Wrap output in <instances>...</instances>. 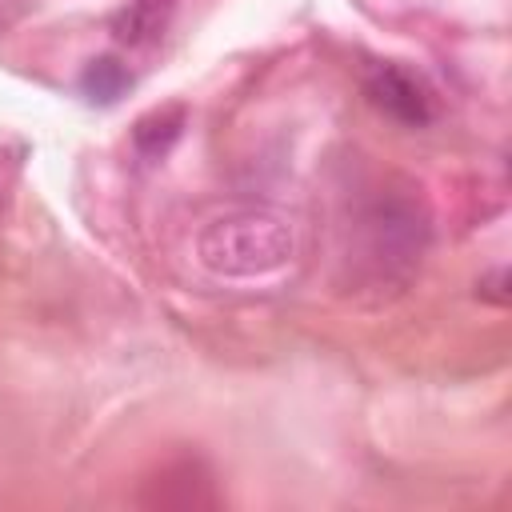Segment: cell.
<instances>
[{"label":"cell","mask_w":512,"mask_h":512,"mask_svg":"<svg viewBox=\"0 0 512 512\" xmlns=\"http://www.w3.org/2000/svg\"><path fill=\"white\" fill-rule=\"evenodd\" d=\"M292 256H296V232L280 212L268 208L220 212L196 232V260L224 280L272 276Z\"/></svg>","instance_id":"cell-1"},{"label":"cell","mask_w":512,"mask_h":512,"mask_svg":"<svg viewBox=\"0 0 512 512\" xmlns=\"http://www.w3.org/2000/svg\"><path fill=\"white\" fill-rule=\"evenodd\" d=\"M164 28V12L156 0H132L120 16H116V36L128 40V44H140L148 36H156Z\"/></svg>","instance_id":"cell-5"},{"label":"cell","mask_w":512,"mask_h":512,"mask_svg":"<svg viewBox=\"0 0 512 512\" xmlns=\"http://www.w3.org/2000/svg\"><path fill=\"white\" fill-rule=\"evenodd\" d=\"M180 132H184V108L172 104V108H156V112L140 116L136 128H132V144L144 160H160L176 144Z\"/></svg>","instance_id":"cell-3"},{"label":"cell","mask_w":512,"mask_h":512,"mask_svg":"<svg viewBox=\"0 0 512 512\" xmlns=\"http://www.w3.org/2000/svg\"><path fill=\"white\" fill-rule=\"evenodd\" d=\"M132 84V72L116 60V56H96L84 76H80V92L92 100V104H112L124 96V88Z\"/></svg>","instance_id":"cell-4"},{"label":"cell","mask_w":512,"mask_h":512,"mask_svg":"<svg viewBox=\"0 0 512 512\" xmlns=\"http://www.w3.org/2000/svg\"><path fill=\"white\" fill-rule=\"evenodd\" d=\"M364 92L384 116H392V120H400L408 128H420V124H428L436 116L432 88L420 76H412L408 68H400V64H376L364 76Z\"/></svg>","instance_id":"cell-2"},{"label":"cell","mask_w":512,"mask_h":512,"mask_svg":"<svg viewBox=\"0 0 512 512\" xmlns=\"http://www.w3.org/2000/svg\"><path fill=\"white\" fill-rule=\"evenodd\" d=\"M500 284H504V268H496L492 276H484L476 288H480V296H484V300H492V304H508V292H504Z\"/></svg>","instance_id":"cell-6"}]
</instances>
